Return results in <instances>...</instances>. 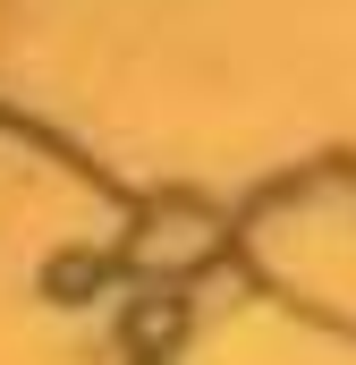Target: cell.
Wrapping results in <instances>:
<instances>
[{"instance_id": "2", "label": "cell", "mask_w": 356, "mask_h": 365, "mask_svg": "<svg viewBox=\"0 0 356 365\" xmlns=\"http://www.w3.org/2000/svg\"><path fill=\"white\" fill-rule=\"evenodd\" d=\"M178 323H187L178 297H145V306L127 314V349H136V357H162V349L178 340Z\"/></svg>"}, {"instance_id": "1", "label": "cell", "mask_w": 356, "mask_h": 365, "mask_svg": "<svg viewBox=\"0 0 356 365\" xmlns=\"http://www.w3.org/2000/svg\"><path fill=\"white\" fill-rule=\"evenodd\" d=\"M153 230H162V238H136V264H145V272H178V264H204V255H212V221H204L195 204H162Z\"/></svg>"}, {"instance_id": "3", "label": "cell", "mask_w": 356, "mask_h": 365, "mask_svg": "<svg viewBox=\"0 0 356 365\" xmlns=\"http://www.w3.org/2000/svg\"><path fill=\"white\" fill-rule=\"evenodd\" d=\"M93 280H102V255H60V264H51V289H60V297H85Z\"/></svg>"}]
</instances>
